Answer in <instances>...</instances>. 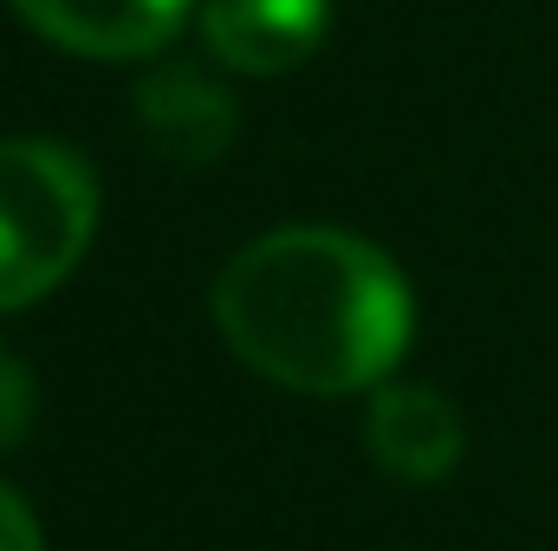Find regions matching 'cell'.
Here are the masks:
<instances>
[{
	"mask_svg": "<svg viewBox=\"0 0 558 551\" xmlns=\"http://www.w3.org/2000/svg\"><path fill=\"white\" fill-rule=\"evenodd\" d=\"M0 551H46L33 506H26L13 487H0Z\"/></svg>",
	"mask_w": 558,
	"mask_h": 551,
	"instance_id": "ba28073f",
	"label": "cell"
},
{
	"mask_svg": "<svg viewBox=\"0 0 558 551\" xmlns=\"http://www.w3.org/2000/svg\"><path fill=\"white\" fill-rule=\"evenodd\" d=\"M331 0H202V39L228 72L274 78L318 52Z\"/></svg>",
	"mask_w": 558,
	"mask_h": 551,
	"instance_id": "5b68a950",
	"label": "cell"
},
{
	"mask_svg": "<svg viewBox=\"0 0 558 551\" xmlns=\"http://www.w3.org/2000/svg\"><path fill=\"white\" fill-rule=\"evenodd\" d=\"M98 228V175L78 149L0 137V311L39 305L85 260Z\"/></svg>",
	"mask_w": 558,
	"mask_h": 551,
	"instance_id": "7a4b0ae2",
	"label": "cell"
},
{
	"mask_svg": "<svg viewBox=\"0 0 558 551\" xmlns=\"http://www.w3.org/2000/svg\"><path fill=\"white\" fill-rule=\"evenodd\" d=\"M137 124L143 137L156 143L169 162H215L228 143H234V98L202 72V65H156L149 78L137 85Z\"/></svg>",
	"mask_w": 558,
	"mask_h": 551,
	"instance_id": "8992f818",
	"label": "cell"
},
{
	"mask_svg": "<svg viewBox=\"0 0 558 551\" xmlns=\"http://www.w3.org/2000/svg\"><path fill=\"white\" fill-rule=\"evenodd\" d=\"M33 415H39V383L26 370V357L0 344V454L33 434Z\"/></svg>",
	"mask_w": 558,
	"mask_h": 551,
	"instance_id": "52a82bcc",
	"label": "cell"
},
{
	"mask_svg": "<svg viewBox=\"0 0 558 551\" xmlns=\"http://www.w3.org/2000/svg\"><path fill=\"white\" fill-rule=\"evenodd\" d=\"M364 448L384 474H397L410 487H435L461 467L468 421L428 383H384L371 403V421H364Z\"/></svg>",
	"mask_w": 558,
	"mask_h": 551,
	"instance_id": "3957f363",
	"label": "cell"
},
{
	"mask_svg": "<svg viewBox=\"0 0 558 551\" xmlns=\"http://www.w3.org/2000/svg\"><path fill=\"white\" fill-rule=\"evenodd\" d=\"M228 351L299 396L377 390L416 331L410 279L384 247L344 228H274L215 279Z\"/></svg>",
	"mask_w": 558,
	"mask_h": 551,
	"instance_id": "6da1fadb",
	"label": "cell"
},
{
	"mask_svg": "<svg viewBox=\"0 0 558 551\" xmlns=\"http://www.w3.org/2000/svg\"><path fill=\"white\" fill-rule=\"evenodd\" d=\"M195 0H13V13L78 59H156Z\"/></svg>",
	"mask_w": 558,
	"mask_h": 551,
	"instance_id": "277c9868",
	"label": "cell"
}]
</instances>
